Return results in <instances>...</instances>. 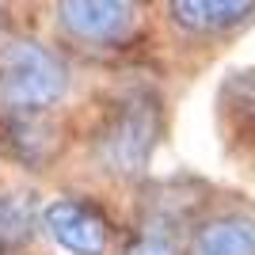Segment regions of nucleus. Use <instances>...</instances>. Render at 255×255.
Wrapping results in <instances>:
<instances>
[{
  "label": "nucleus",
  "instance_id": "nucleus-2",
  "mask_svg": "<svg viewBox=\"0 0 255 255\" xmlns=\"http://www.w3.org/2000/svg\"><path fill=\"white\" fill-rule=\"evenodd\" d=\"M50 42L65 53L76 57H129L133 50L149 42L152 15L149 4H133V0H61L50 4Z\"/></svg>",
  "mask_w": 255,
  "mask_h": 255
},
{
  "label": "nucleus",
  "instance_id": "nucleus-4",
  "mask_svg": "<svg viewBox=\"0 0 255 255\" xmlns=\"http://www.w3.org/2000/svg\"><path fill=\"white\" fill-rule=\"evenodd\" d=\"M42 233L65 255H111L118 252L122 229L115 225L111 210L92 194H53L42 202Z\"/></svg>",
  "mask_w": 255,
  "mask_h": 255
},
{
  "label": "nucleus",
  "instance_id": "nucleus-5",
  "mask_svg": "<svg viewBox=\"0 0 255 255\" xmlns=\"http://www.w3.org/2000/svg\"><path fill=\"white\" fill-rule=\"evenodd\" d=\"M160 27L168 42L202 46L221 42L255 19V0H168L160 4Z\"/></svg>",
  "mask_w": 255,
  "mask_h": 255
},
{
  "label": "nucleus",
  "instance_id": "nucleus-9",
  "mask_svg": "<svg viewBox=\"0 0 255 255\" xmlns=\"http://www.w3.org/2000/svg\"><path fill=\"white\" fill-rule=\"evenodd\" d=\"M217 107H221V126L236 141L255 137V69L229 73V80L217 92Z\"/></svg>",
  "mask_w": 255,
  "mask_h": 255
},
{
  "label": "nucleus",
  "instance_id": "nucleus-7",
  "mask_svg": "<svg viewBox=\"0 0 255 255\" xmlns=\"http://www.w3.org/2000/svg\"><path fill=\"white\" fill-rule=\"evenodd\" d=\"M183 255H255V213L217 210L194 217V225L187 229Z\"/></svg>",
  "mask_w": 255,
  "mask_h": 255
},
{
  "label": "nucleus",
  "instance_id": "nucleus-1",
  "mask_svg": "<svg viewBox=\"0 0 255 255\" xmlns=\"http://www.w3.org/2000/svg\"><path fill=\"white\" fill-rule=\"evenodd\" d=\"M164 137V99L145 80H126L99 96L80 129V156L99 183L129 187L149 171Z\"/></svg>",
  "mask_w": 255,
  "mask_h": 255
},
{
  "label": "nucleus",
  "instance_id": "nucleus-6",
  "mask_svg": "<svg viewBox=\"0 0 255 255\" xmlns=\"http://www.w3.org/2000/svg\"><path fill=\"white\" fill-rule=\"evenodd\" d=\"M0 149L19 168L46 171L69 149V137L53 115H8V111H0Z\"/></svg>",
  "mask_w": 255,
  "mask_h": 255
},
{
  "label": "nucleus",
  "instance_id": "nucleus-8",
  "mask_svg": "<svg viewBox=\"0 0 255 255\" xmlns=\"http://www.w3.org/2000/svg\"><path fill=\"white\" fill-rule=\"evenodd\" d=\"M42 233V202L23 187L0 183V255H19Z\"/></svg>",
  "mask_w": 255,
  "mask_h": 255
},
{
  "label": "nucleus",
  "instance_id": "nucleus-3",
  "mask_svg": "<svg viewBox=\"0 0 255 255\" xmlns=\"http://www.w3.org/2000/svg\"><path fill=\"white\" fill-rule=\"evenodd\" d=\"M73 92V61L46 38L4 34L0 38V111L53 115Z\"/></svg>",
  "mask_w": 255,
  "mask_h": 255
}]
</instances>
